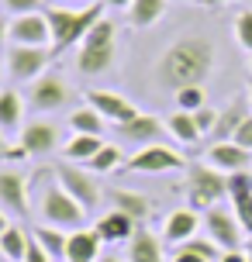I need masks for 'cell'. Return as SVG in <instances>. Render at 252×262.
<instances>
[{"instance_id":"4dcf8cb0","label":"cell","mask_w":252,"mask_h":262,"mask_svg":"<svg viewBox=\"0 0 252 262\" xmlns=\"http://www.w3.org/2000/svg\"><path fill=\"white\" fill-rule=\"evenodd\" d=\"M176 249L194 252V255H200V259H207V262H221V255H225V252L214 245V238H207V235H194V238H186L183 245H176Z\"/></svg>"},{"instance_id":"bcb514c9","label":"cell","mask_w":252,"mask_h":262,"mask_svg":"<svg viewBox=\"0 0 252 262\" xmlns=\"http://www.w3.org/2000/svg\"><path fill=\"white\" fill-rule=\"evenodd\" d=\"M207 7H221V4H228V0H204Z\"/></svg>"},{"instance_id":"ee69618b","label":"cell","mask_w":252,"mask_h":262,"mask_svg":"<svg viewBox=\"0 0 252 262\" xmlns=\"http://www.w3.org/2000/svg\"><path fill=\"white\" fill-rule=\"evenodd\" d=\"M7 228H11V221H7V210L0 207V235H4V231H7Z\"/></svg>"},{"instance_id":"f907efd6","label":"cell","mask_w":252,"mask_h":262,"mask_svg":"<svg viewBox=\"0 0 252 262\" xmlns=\"http://www.w3.org/2000/svg\"><path fill=\"white\" fill-rule=\"evenodd\" d=\"M176 4H204V0H176Z\"/></svg>"},{"instance_id":"7dc6e473","label":"cell","mask_w":252,"mask_h":262,"mask_svg":"<svg viewBox=\"0 0 252 262\" xmlns=\"http://www.w3.org/2000/svg\"><path fill=\"white\" fill-rule=\"evenodd\" d=\"M245 255H249V262H252V238L245 242Z\"/></svg>"},{"instance_id":"ffe728a7","label":"cell","mask_w":252,"mask_h":262,"mask_svg":"<svg viewBox=\"0 0 252 262\" xmlns=\"http://www.w3.org/2000/svg\"><path fill=\"white\" fill-rule=\"evenodd\" d=\"M111 210H121V214H128L138 228L149 221V214H152V200H149L145 193H135V190H111Z\"/></svg>"},{"instance_id":"e575fe53","label":"cell","mask_w":252,"mask_h":262,"mask_svg":"<svg viewBox=\"0 0 252 262\" xmlns=\"http://www.w3.org/2000/svg\"><path fill=\"white\" fill-rule=\"evenodd\" d=\"M232 210H235V217H239L245 238H252V196H245V200H235V204H232Z\"/></svg>"},{"instance_id":"b9f144b4","label":"cell","mask_w":252,"mask_h":262,"mask_svg":"<svg viewBox=\"0 0 252 262\" xmlns=\"http://www.w3.org/2000/svg\"><path fill=\"white\" fill-rule=\"evenodd\" d=\"M221 262H249V255H245V252H225V255H221Z\"/></svg>"},{"instance_id":"1f68e13d","label":"cell","mask_w":252,"mask_h":262,"mask_svg":"<svg viewBox=\"0 0 252 262\" xmlns=\"http://www.w3.org/2000/svg\"><path fill=\"white\" fill-rule=\"evenodd\" d=\"M204 104H207V93H204V86H183V90H176V111L194 114V111H200Z\"/></svg>"},{"instance_id":"e0dca14e","label":"cell","mask_w":252,"mask_h":262,"mask_svg":"<svg viewBox=\"0 0 252 262\" xmlns=\"http://www.w3.org/2000/svg\"><path fill=\"white\" fill-rule=\"evenodd\" d=\"M93 231L100 235L104 245H121V242H132V235L138 231V224H135L128 214H121V210H107V214L97 217Z\"/></svg>"},{"instance_id":"f6af8a7d","label":"cell","mask_w":252,"mask_h":262,"mask_svg":"<svg viewBox=\"0 0 252 262\" xmlns=\"http://www.w3.org/2000/svg\"><path fill=\"white\" fill-rule=\"evenodd\" d=\"M7 28H11V21H4V17H0V45L7 41Z\"/></svg>"},{"instance_id":"8fae6325","label":"cell","mask_w":252,"mask_h":262,"mask_svg":"<svg viewBox=\"0 0 252 262\" xmlns=\"http://www.w3.org/2000/svg\"><path fill=\"white\" fill-rule=\"evenodd\" d=\"M28 186H31V180H28L21 169H14V166H0V207L11 210V214L28 217V210H31Z\"/></svg>"},{"instance_id":"cb8c5ba5","label":"cell","mask_w":252,"mask_h":262,"mask_svg":"<svg viewBox=\"0 0 252 262\" xmlns=\"http://www.w3.org/2000/svg\"><path fill=\"white\" fill-rule=\"evenodd\" d=\"M166 4L170 0H132V7H128V25L135 31H145V28L159 25V17L166 14Z\"/></svg>"},{"instance_id":"7a4b0ae2","label":"cell","mask_w":252,"mask_h":262,"mask_svg":"<svg viewBox=\"0 0 252 262\" xmlns=\"http://www.w3.org/2000/svg\"><path fill=\"white\" fill-rule=\"evenodd\" d=\"M35 186V210H38V224L49 228H62V231H76L87 228V210L73 200V196L59 186L55 169H38L31 176Z\"/></svg>"},{"instance_id":"d590c367","label":"cell","mask_w":252,"mask_h":262,"mask_svg":"<svg viewBox=\"0 0 252 262\" xmlns=\"http://www.w3.org/2000/svg\"><path fill=\"white\" fill-rule=\"evenodd\" d=\"M194 121H197V128H200V135H211L214 131V124H218V111L214 107H200V111H194Z\"/></svg>"},{"instance_id":"9c48e42d","label":"cell","mask_w":252,"mask_h":262,"mask_svg":"<svg viewBox=\"0 0 252 262\" xmlns=\"http://www.w3.org/2000/svg\"><path fill=\"white\" fill-rule=\"evenodd\" d=\"M204 235L214 238V245L221 252H239L242 242H245V231H242L235 210H225V207H211L204 214Z\"/></svg>"},{"instance_id":"7bdbcfd3","label":"cell","mask_w":252,"mask_h":262,"mask_svg":"<svg viewBox=\"0 0 252 262\" xmlns=\"http://www.w3.org/2000/svg\"><path fill=\"white\" fill-rule=\"evenodd\" d=\"M107 7H114V11H124V7H132V0H104Z\"/></svg>"},{"instance_id":"2e32d148","label":"cell","mask_w":252,"mask_h":262,"mask_svg":"<svg viewBox=\"0 0 252 262\" xmlns=\"http://www.w3.org/2000/svg\"><path fill=\"white\" fill-rule=\"evenodd\" d=\"M207 162L228 176V172L249 169V166H252V152H249V148H242L239 142H211V148H207Z\"/></svg>"},{"instance_id":"d6986e66","label":"cell","mask_w":252,"mask_h":262,"mask_svg":"<svg viewBox=\"0 0 252 262\" xmlns=\"http://www.w3.org/2000/svg\"><path fill=\"white\" fill-rule=\"evenodd\" d=\"M100 245L104 242L93 228H76V231H69V242H66V262H97Z\"/></svg>"},{"instance_id":"f546056e","label":"cell","mask_w":252,"mask_h":262,"mask_svg":"<svg viewBox=\"0 0 252 262\" xmlns=\"http://www.w3.org/2000/svg\"><path fill=\"white\" fill-rule=\"evenodd\" d=\"M124 166V148L121 145H111V142H104L100 145V152L87 162V169L93 172V176H100V172H114V169H121Z\"/></svg>"},{"instance_id":"f1b7e54d","label":"cell","mask_w":252,"mask_h":262,"mask_svg":"<svg viewBox=\"0 0 252 262\" xmlns=\"http://www.w3.org/2000/svg\"><path fill=\"white\" fill-rule=\"evenodd\" d=\"M69 128H73V135H97V138H104L107 121L87 104V107H76V111L69 114Z\"/></svg>"},{"instance_id":"52a82bcc","label":"cell","mask_w":252,"mask_h":262,"mask_svg":"<svg viewBox=\"0 0 252 262\" xmlns=\"http://www.w3.org/2000/svg\"><path fill=\"white\" fill-rule=\"evenodd\" d=\"M55 180H59V186H62L87 214H93V210L100 207V186H97V180H93V172L87 169V166H76V162H66V159H62V162L55 166Z\"/></svg>"},{"instance_id":"4316f807","label":"cell","mask_w":252,"mask_h":262,"mask_svg":"<svg viewBox=\"0 0 252 262\" xmlns=\"http://www.w3.org/2000/svg\"><path fill=\"white\" fill-rule=\"evenodd\" d=\"M166 131H170L180 145H197L200 138H204L200 128H197V121H194V114H186V111H173L170 118H166Z\"/></svg>"},{"instance_id":"ba28073f","label":"cell","mask_w":252,"mask_h":262,"mask_svg":"<svg viewBox=\"0 0 252 262\" xmlns=\"http://www.w3.org/2000/svg\"><path fill=\"white\" fill-rule=\"evenodd\" d=\"M124 169L128 172H180L186 169V159L173 148V145H145V148H138L128 162H124Z\"/></svg>"},{"instance_id":"ab89813d","label":"cell","mask_w":252,"mask_h":262,"mask_svg":"<svg viewBox=\"0 0 252 262\" xmlns=\"http://www.w3.org/2000/svg\"><path fill=\"white\" fill-rule=\"evenodd\" d=\"M170 262H207V259H200V255H194V252L176 249V252H173V259H170Z\"/></svg>"},{"instance_id":"816d5d0a","label":"cell","mask_w":252,"mask_h":262,"mask_svg":"<svg viewBox=\"0 0 252 262\" xmlns=\"http://www.w3.org/2000/svg\"><path fill=\"white\" fill-rule=\"evenodd\" d=\"M4 69H7V66H4V59H0V76H4ZM0 90H4V86H0Z\"/></svg>"},{"instance_id":"6da1fadb","label":"cell","mask_w":252,"mask_h":262,"mask_svg":"<svg viewBox=\"0 0 252 262\" xmlns=\"http://www.w3.org/2000/svg\"><path fill=\"white\" fill-rule=\"evenodd\" d=\"M214 73V45L204 35H183L159 55L156 62V83L162 90H183V86H204V79Z\"/></svg>"},{"instance_id":"3957f363","label":"cell","mask_w":252,"mask_h":262,"mask_svg":"<svg viewBox=\"0 0 252 262\" xmlns=\"http://www.w3.org/2000/svg\"><path fill=\"white\" fill-rule=\"evenodd\" d=\"M104 17V0H93V4H83V7H62V4H55V7H45V21H49V31H52V52H69V49H76L87 35H90V28L97 25Z\"/></svg>"},{"instance_id":"5bb4252c","label":"cell","mask_w":252,"mask_h":262,"mask_svg":"<svg viewBox=\"0 0 252 262\" xmlns=\"http://www.w3.org/2000/svg\"><path fill=\"white\" fill-rule=\"evenodd\" d=\"M7 41L11 45H49L52 31H49L45 14H17L7 28Z\"/></svg>"},{"instance_id":"db71d44e","label":"cell","mask_w":252,"mask_h":262,"mask_svg":"<svg viewBox=\"0 0 252 262\" xmlns=\"http://www.w3.org/2000/svg\"><path fill=\"white\" fill-rule=\"evenodd\" d=\"M87 4H93V0H87Z\"/></svg>"},{"instance_id":"44dd1931","label":"cell","mask_w":252,"mask_h":262,"mask_svg":"<svg viewBox=\"0 0 252 262\" xmlns=\"http://www.w3.org/2000/svg\"><path fill=\"white\" fill-rule=\"evenodd\" d=\"M249 97H239V100H232V104L218 114V124L211 131V142H232L235 138V131L242 128V121L249 118Z\"/></svg>"},{"instance_id":"7c38bea8","label":"cell","mask_w":252,"mask_h":262,"mask_svg":"<svg viewBox=\"0 0 252 262\" xmlns=\"http://www.w3.org/2000/svg\"><path fill=\"white\" fill-rule=\"evenodd\" d=\"M114 131H118L121 142L138 145V148H145V145H159V142H162V135H170V131H166V121L152 118V114H142V111H138L132 121H124V124H114Z\"/></svg>"},{"instance_id":"8992f818","label":"cell","mask_w":252,"mask_h":262,"mask_svg":"<svg viewBox=\"0 0 252 262\" xmlns=\"http://www.w3.org/2000/svg\"><path fill=\"white\" fill-rule=\"evenodd\" d=\"M52 55L55 52L49 45H11L7 55H4V66H7V76L11 79H17V83H35L38 76H45Z\"/></svg>"},{"instance_id":"d6a6232c","label":"cell","mask_w":252,"mask_h":262,"mask_svg":"<svg viewBox=\"0 0 252 262\" xmlns=\"http://www.w3.org/2000/svg\"><path fill=\"white\" fill-rule=\"evenodd\" d=\"M252 196V172L249 169H239V172H228V200H245Z\"/></svg>"},{"instance_id":"484cf974","label":"cell","mask_w":252,"mask_h":262,"mask_svg":"<svg viewBox=\"0 0 252 262\" xmlns=\"http://www.w3.org/2000/svg\"><path fill=\"white\" fill-rule=\"evenodd\" d=\"M31 238H35L41 249L52 255V262H66L69 231H62V228H49V224H38V228H31Z\"/></svg>"},{"instance_id":"8d00e7d4","label":"cell","mask_w":252,"mask_h":262,"mask_svg":"<svg viewBox=\"0 0 252 262\" xmlns=\"http://www.w3.org/2000/svg\"><path fill=\"white\" fill-rule=\"evenodd\" d=\"M4 7L17 17V14H38L41 11V0H4Z\"/></svg>"},{"instance_id":"5b68a950","label":"cell","mask_w":252,"mask_h":262,"mask_svg":"<svg viewBox=\"0 0 252 262\" xmlns=\"http://www.w3.org/2000/svg\"><path fill=\"white\" fill-rule=\"evenodd\" d=\"M111 62H114V25L100 17L90 28V35L76 45V73L97 76V73H107Z\"/></svg>"},{"instance_id":"f35d334b","label":"cell","mask_w":252,"mask_h":262,"mask_svg":"<svg viewBox=\"0 0 252 262\" xmlns=\"http://www.w3.org/2000/svg\"><path fill=\"white\" fill-rule=\"evenodd\" d=\"M25 262H52V255H49V252H45V249L38 245V242L31 238V245H28V255H25Z\"/></svg>"},{"instance_id":"74e56055","label":"cell","mask_w":252,"mask_h":262,"mask_svg":"<svg viewBox=\"0 0 252 262\" xmlns=\"http://www.w3.org/2000/svg\"><path fill=\"white\" fill-rule=\"evenodd\" d=\"M232 142H239L242 148H249V152H252V114L242 121V128L235 131V138H232Z\"/></svg>"},{"instance_id":"603a6c76","label":"cell","mask_w":252,"mask_h":262,"mask_svg":"<svg viewBox=\"0 0 252 262\" xmlns=\"http://www.w3.org/2000/svg\"><path fill=\"white\" fill-rule=\"evenodd\" d=\"M128 262H166L162 259V242L149 231L145 224H142L132 235V242H128Z\"/></svg>"},{"instance_id":"4fadbf2b","label":"cell","mask_w":252,"mask_h":262,"mask_svg":"<svg viewBox=\"0 0 252 262\" xmlns=\"http://www.w3.org/2000/svg\"><path fill=\"white\" fill-rule=\"evenodd\" d=\"M83 97H87V104H90L104 121H111V124H124V121H132L135 114H138V107H135L128 97H121L118 90H87Z\"/></svg>"},{"instance_id":"d4e9b609","label":"cell","mask_w":252,"mask_h":262,"mask_svg":"<svg viewBox=\"0 0 252 262\" xmlns=\"http://www.w3.org/2000/svg\"><path fill=\"white\" fill-rule=\"evenodd\" d=\"M100 145H104V138H97V135H73V138L62 145V159H66V162H76V166H87V162L100 152Z\"/></svg>"},{"instance_id":"ac0fdd59","label":"cell","mask_w":252,"mask_h":262,"mask_svg":"<svg viewBox=\"0 0 252 262\" xmlns=\"http://www.w3.org/2000/svg\"><path fill=\"white\" fill-rule=\"evenodd\" d=\"M200 214L197 210H190V207H176L166 217V224H162V238L170 242V245H183L186 238H194L200 235Z\"/></svg>"},{"instance_id":"277c9868","label":"cell","mask_w":252,"mask_h":262,"mask_svg":"<svg viewBox=\"0 0 252 262\" xmlns=\"http://www.w3.org/2000/svg\"><path fill=\"white\" fill-rule=\"evenodd\" d=\"M183 193H186V207L190 210L207 214L228 196V176L221 169H214L211 162H194V166H186Z\"/></svg>"},{"instance_id":"9a60e30c","label":"cell","mask_w":252,"mask_h":262,"mask_svg":"<svg viewBox=\"0 0 252 262\" xmlns=\"http://www.w3.org/2000/svg\"><path fill=\"white\" fill-rule=\"evenodd\" d=\"M17 142L25 145L28 156H49L59 148V128H55L52 121H31L21 128V138Z\"/></svg>"},{"instance_id":"f5cc1de1","label":"cell","mask_w":252,"mask_h":262,"mask_svg":"<svg viewBox=\"0 0 252 262\" xmlns=\"http://www.w3.org/2000/svg\"><path fill=\"white\" fill-rule=\"evenodd\" d=\"M249 69H252V55H249Z\"/></svg>"},{"instance_id":"83f0119b","label":"cell","mask_w":252,"mask_h":262,"mask_svg":"<svg viewBox=\"0 0 252 262\" xmlns=\"http://www.w3.org/2000/svg\"><path fill=\"white\" fill-rule=\"evenodd\" d=\"M28 245H31V231L17 228V224H11V228L0 235V255L11 259V262H25Z\"/></svg>"},{"instance_id":"60d3db41","label":"cell","mask_w":252,"mask_h":262,"mask_svg":"<svg viewBox=\"0 0 252 262\" xmlns=\"http://www.w3.org/2000/svg\"><path fill=\"white\" fill-rule=\"evenodd\" d=\"M11 152H14V145L7 142V135L0 131V162H7V159H11Z\"/></svg>"},{"instance_id":"681fc988","label":"cell","mask_w":252,"mask_h":262,"mask_svg":"<svg viewBox=\"0 0 252 262\" xmlns=\"http://www.w3.org/2000/svg\"><path fill=\"white\" fill-rule=\"evenodd\" d=\"M245 97H249V107H252V79H249V90H245Z\"/></svg>"},{"instance_id":"c3c4849f","label":"cell","mask_w":252,"mask_h":262,"mask_svg":"<svg viewBox=\"0 0 252 262\" xmlns=\"http://www.w3.org/2000/svg\"><path fill=\"white\" fill-rule=\"evenodd\" d=\"M97 262H121V259H114V255H104V259H97Z\"/></svg>"},{"instance_id":"836d02e7","label":"cell","mask_w":252,"mask_h":262,"mask_svg":"<svg viewBox=\"0 0 252 262\" xmlns=\"http://www.w3.org/2000/svg\"><path fill=\"white\" fill-rule=\"evenodd\" d=\"M235 41L252 55V11H239V17H235Z\"/></svg>"},{"instance_id":"7402d4cb","label":"cell","mask_w":252,"mask_h":262,"mask_svg":"<svg viewBox=\"0 0 252 262\" xmlns=\"http://www.w3.org/2000/svg\"><path fill=\"white\" fill-rule=\"evenodd\" d=\"M21 124H25V100H21V93L11 90V86H4L0 90V131L4 135H21Z\"/></svg>"},{"instance_id":"30bf717a","label":"cell","mask_w":252,"mask_h":262,"mask_svg":"<svg viewBox=\"0 0 252 262\" xmlns=\"http://www.w3.org/2000/svg\"><path fill=\"white\" fill-rule=\"evenodd\" d=\"M73 100V93H69L66 79H59L55 73H45L31 83V90H28V104L35 107L38 114H52V111H62V107Z\"/></svg>"}]
</instances>
